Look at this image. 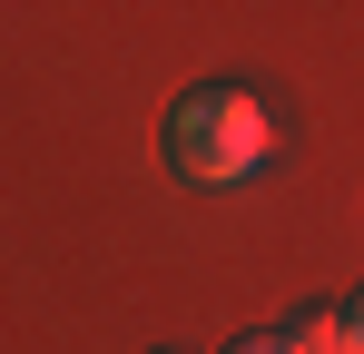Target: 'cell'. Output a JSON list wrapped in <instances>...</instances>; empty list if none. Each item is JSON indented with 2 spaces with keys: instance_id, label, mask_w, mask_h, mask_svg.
Here are the masks:
<instances>
[{
  "instance_id": "6da1fadb",
  "label": "cell",
  "mask_w": 364,
  "mask_h": 354,
  "mask_svg": "<svg viewBox=\"0 0 364 354\" xmlns=\"http://www.w3.org/2000/svg\"><path fill=\"white\" fill-rule=\"evenodd\" d=\"M256 158H266V109H256V89L207 79V89H187L178 109H168V168H178V177L237 187Z\"/></svg>"
},
{
  "instance_id": "7a4b0ae2",
  "label": "cell",
  "mask_w": 364,
  "mask_h": 354,
  "mask_svg": "<svg viewBox=\"0 0 364 354\" xmlns=\"http://www.w3.org/2000/svg\"><path fill=\"white\" fill-rule=\"evenodd\" d=\"M286 335H296V354H355V325H345L335 305H315V315H296Z\"/></svg>"
},
{
  "instance_id": "3957f363",
  "label": "cell",
  "mask_w": 364,
  "mask_h": 354,
  "mask_svg": "<svg viewBox=\"0 0 364 354\" xmlns=\"http://www.w3.org/2000/svg\"><path fill=\"white\" fill-rule=\"evenodd\" d=\"M237 354H296V335H237Z\"/></svg>"
},
{
  "instance_id": "277c9868",
  "label": "cell",
  "mask_w": 364,
  "mask_h": 354,
  "mask_svg": "<svg viewBox=\"0 0 364 354\" xmlns=\"http://www.w3.org/2000/svg\"><path fill=\"white\" fill-rule=\"evenodd\" d=\"M345 325H355V354H364V295H355V305H345Z\"/></svg>"
}]
</instances>
